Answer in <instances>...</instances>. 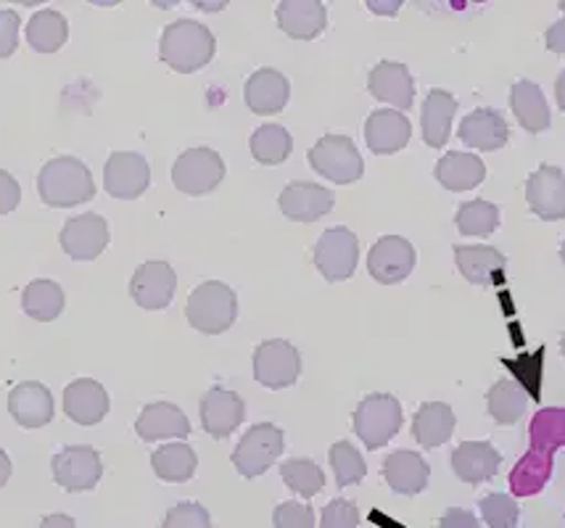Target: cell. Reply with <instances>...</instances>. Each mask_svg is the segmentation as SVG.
Returning a JSON list of instances; mask_svg holds the SVG:
<instances>
[{
	"label": "cell",
	"mask_w": 565,
	"mask_h": 528,
	"mask_svg": "<svg viewBox=\"0 0 565 528\" xmlns=\"http://www.w3.org/2000/svg\"><path fill=\"white\" fill-rule=\"evenodd\" d=\"M214 51H217V40L210 26L193 22V19H178L161 32V62L180 75H193V72L204 69L214 58Z\"/></svg>",
	"instance_id": "1"
},
{
	"label": "cell",
	"mask_w": 565,
	"mask_h": 528,
	"mask_svg": "<svg viewBox=\"0 0 565 528\" xmlns=\"http://www.w3.org/2000/svg\"><path fill=\"white\" fill-rule=\"evenodd\" d=\"M38 193L45 206L53 209H72L96 198V183L85 162L74 157L51 159L38 175Z\"/></svg>",
	"instance_id": "2"
},
{
	"label": "cell",
	"mask_w": 565,
	"mask_h": 528,
	"mask_svg": "<svg viewBox=\"0 0 565 528\" xmlns=\"http://www.w3.org/2000/svg\"><path fill=\"white\" fill-rule=\"evenodd\" d=\"M185 317L191 327H196L204 336H220V333L231 331L238 317L235 291L220 280H206L188 299Z\"/></svg>",
	"instance_id": "3"
},
{
	"label": "cell",
	"mask_w": 565,
	"mask_h": 528,
	"mask_svg": "<svg viewBox=\"0 0 565 528\" xmlns=\"http://www.w3.org/2000/svg\"><path fill=\"white\" fill-rule=\"evenodd\" d=\"M402 428V405L392 394H367L354 412V433L367 450H381Z\"/></svg>",
	"instance_id": "4"
},
{
	"label": "cell",
	"mask_w": 565,
	"mask_h": 528,
	"mask_svg": "<svg viewBox=\"0 0 565 528\" xmlns=\"http://www.w3.org/2000/svg\"><path fill=\"white\" fill-rule=\"evenodd\" d=\"M309 166L335 185L356 183L365 172V162H362L354 140L347 136H322L309 149Z\"/></svg>",
	"instance_id": "5"
},
{
	"label": "cell",
	"mask_w": 565,
	"mask_h": 528,
	"mask_svg": "<svg viewBox=\"0 0 565 528\" xmlns=\"http://www.w3.org/2000/svg\"><path fill=\"white\" fill-rule=\"evenodd\" d=\"M282 441H286V437L273 423H259L248 428L233 452L235 471L244 478H257L262 473H267L270 465H275V460L282 454V446H286Z\"/></svg>",
	"instance_id": "6"
},
{
	"label": "cell",
	"mask_w": 565,
	"mask_h": 528,
	"mask_svg": "<svg viewBox=\"0 0 565 528\" xmlns=\"http://www.w3.org/2000/svg\"><path fill=\"white\" fill-rule=\"evenodd\" d=\"M225 180V162L217 151L212 149H191L180 153L172 166L174 188L183 191L185 196H206Z\"/></svg>",
	"instance_id": "7"
},
{
	"label": "cell",
	"mask_w": 565,
	"mask_h": 528,
	"mask_svg": "<svg viewBox=\"0 0 565 528\" xmlns=\"http://www.w3.org/2000/svg\"><path fill=\"white\" fill-rule=\"evenodd\" d=\"M360 262V240L349 227L339 225L326 230L315 246V267L328 283H341L354 276Z\"/></svg>",
	"instance_id": "8"
},
{
	"label": "cell",
	"mask_w": 565,
	"mask_h": 528,
	"mask_svg": "<svg viewBox=\"0 0 565 528\" xmlns=\"http://www.w3.org/2000/svg\"><path fill=\"white\" fill-rule=\"evenodd\" d=\"M301 376V354L282 338L262 341L254 352V378L265 389L280 391L294 386Z\"/></svg>",
	"instance_id": "9"
},
{
	"label": "cell",
	"mask_w": 565,
	"mask_h": 528,
	"mask_svg": "<svg viewBox=\"0 0 565 528\" xmlns=\"http://www.w3.org/2000/svg\"><path fill=\"white\" fill-rule=\"evenodd\" d=\"M106 193L119 202H136L151 185L148 159L136 151H114L104 166Z\"/></svg>",
	"instance_id": "10"
},
{
	"label": "cell",
	"mask_w": 565,
	"mask_h": 528,
	"mask_svg": "<svg viewBox=\"0 0 565 528\" xmlns=\"http://www.w3.org/2000/svg\"><path fill=\"white\" fill-rule=\"evenodd\" d=\"M53 478L64 492H90L104 476V463L100 454L93 446H64L53 457Z\"/></svg>",
	"instance_id": "11"
},
{
	"label": "cell",
	"mask_w": 565,
	"mask_h": 528,
	"mask_svg": "<svg viewBox=\"0 0 565 528\" xmlns=\"http://www.w3.org/2000/svg\"><path fill=\"white\" fill-rule=\"evenodd\" d=\"M109 223L100 214H77L62 227V249L74 262H93L109 246Z\"/></svg>",
	"instance_id": "12"
},
{
	"label": "cell",
	"mask_w": 565,
	"mask_h": 528,
	"mask_svg": "<svg viewBox=\"0 0 565 528\" xmlns=\"http://www.w3.org/2000/svg\"><path fill=\"white\" fill-rule=\"evenodd\" d=\"M415 246L402 236H383L367 254V270L383 285H396L415 270Z\"/></svg>",
	"instance_id": "13"
},
{
	"label": "cell",
	"mask_w": 565,
	"mask_h": 528,
	"mask_svg": "<svg viewBox=\"0 0 565 528\" xmlns=\"http://www.w3.org/2000/svg\"><path fill=\"white\" fill-rule=\"evenodd\" d=\"M178 291V276L167 262L140 265L130 278V297L148 312L167 310Z\"/></svg>",
	"instance_id": "14"
},
{
	"label": "cell",
	"mask_w": 565,
	"mask_h": 528,
	"mask_svg": "<svg viewBox=\"0 0 565 528\" xmlns=\"http://www.w3.org/2000/svg\"><path fill=\"white\" fill-rule=\"evenodd\" d=\"M280 212L286 214L294 223H318L333 209L335 196L333 191L322 188L318 183H307V180H296L282 188L280 198Z\"/></svg>",
	"instance_id": "15"
},
{
	"label": "cell",
	"mask_w": 565,
	"mask_h": 528,
	"mask_svg": "<svg viewBox=\"0 0 565 528\" xmlns=\"http://www.w3.org/2000/svg\"><path fill=\"white\" fill-rule=\"evenodd\" d=\"M199 412L201 425H204V431L210 433L212 439H227L235 428L244 423L246 405L235 391L214 386V389H210L201 397Z\"/></svg>",
	"instance_id": "16"
},
{
	"label": "cell",
	"mask_w": 565,
	"mask_h": 528,
	"mask_svg": "<svg viewBox=\"0 0 565 528\" xmlns=\"http://www.w3.org/2000/svg\"><path fill=\"white\" fill-rule=\"evenodd\" d=\"M526 202L536 217L557 223L565 219V175L557 166L542 164L526 183Z\"/></svg>",
	"instance_id": "17"
},
{
	"label": "cell",
	"mask_w": 565,
	"mask_h": 528,
	"mask_svg": "<svg viewBox=\"0 0 565 528\" xmlns=\"http://www.w3.org/2000/svg\"><path fill=\"white\" fill-rule=\"evenodd\" d=\"M413 136V125L402 111L396 109H379L367 117L365 122V140L367 149L375 157H392L409 143Z\"/></svg>",
	"instance_id": "18"
},
{
	"label": "cell",
	"mask_w": 565,
	"mask_h": 528,
	"mask_svg": "<svg viewBox=\"0 0 565 528\" xmlns=\"http://www.w3.org/2000/svg\"><path fill=\"white\" fill-rule=\"evenodd\" d=\"M367 90L373 98L383 104H392L399 111L413 109L415 101V83L405 64L399 62H381L373 66L367 75Z\"/></svg>",
	"instance_id": "19"
},
{
	"label": "cell",
	"mask_w": 565,
	"mask_h": 528,
	"mask_svg": "<svg viewBox=\"0 0 565 528\" xmlns=\"http://www.w3.org/2000/svg\"><path fill=\"white\" fill-rule=\"evenodd\" d=\"M109 394L93 378L72 380L64 389V412L77 425H96L109 412Z\"/></svg>",
	"instance_id": "20"
},
{
	"label": "cell",
	"mask_w": 565,
	"mask_h": 528,
	"mask_svg": "<svg viewBox=\"0 0 565 528\" xmlns=\"http://www.w3.org/2000/svg\"><path fill=\"white\" fill-rule=\"evenodd\" d=\"M288 96H291V85H288V79L278 69H257L246 79V106L254 114H259V117L280 114L286 109Z\"/></svg>",
	"instance_id": "21"
},
{
	"label": "cell",
	"mask_w": 565,
	"mask_h": 528,
	"mask_svg": "<svg viewBox=\"0 0 565 528\" xmlns=\"http://www.w3.org/2000/svg\"><path fill=\"white\" fill-rule=\"evenodd\" d=\"M138 437L153 444V441L164 439H188L191 437V423H188L185 412L172 402H153L143 407L138 423H136Z\"/></svg>",
	"instance_id": "22"
},
{
	"label": "cell",
	"mask_w": 565,
	"mask_h": 528,
	"mask_svg": "<svg viewBox=\"0 0 565 528\" xmlns=\"http://www.w3.org/2000/svg\"><path fill=\"white\" fill-rule=\"evenodd\" d=\"M502 454L489 441H462L452 452L455 476L466 484H483L500 473Z\"/></svg>",
	"instance_id": "23"
},
{
	"label": "cell",
	"mask_w": 565,
	"mask_h": 528,
	"mask_svg": "<svg viewBox=\"0 0 565 528\" xmlns=\"http://www.w3.org/2000/svg\"><path fill=\"white\" fill-rule=\"evenodd\" d=\"M9 412L22 428H43L53 420V397L38 380L13 386L9 394Z\"/></svg>",
	"instance_id": "24"
},
{
	"label": "cell",
	"mask_w": 565,
	"mask_h": 528,
	"mask_svg": "<svg viewBox=\"0 0 565 528\" xmlns=\"http://www.w3.org/2000/svg\"><path fill=\"white\" fill-rule=\"evenodd\" d=\"M275 17L280 30L294 40H315L328 24V9L320 0H282Z\"/></svg>",
	"instance_id": "25"
},
{
	"label": "cell",
	"mask_w": 565,
	"mask_h": 528,
	"mask_svg": "<svg viewBox=\"0 0 565 528\" xmlns=\"http://www.w3.org/2000/svg\"><path fill=\"white\" fill-rule=\"evenodd\" d=\"M460 140L476 151H500L510 138V127L494 109L470 111L460 122Z\"/></svg>",
	"instance_id": "26"
},
{
	"label": "cell",
	"mask_w": 565,
	"mask_h": 528,
	"mask_svg": "<svg viewBox=\"0 0 565 528\" xmlns=\"http://www.w3.org/2000/svg\"><path fill=\"white\" fill-rule=\"evenodd\" d=\"M428 476L430 467L418 452L399 450L388 454L386 463H383V478H386V484L396 494H407V497H415V494L426 489Z\"/></svg>",
	"instance_id": "27"
},
{
	"label": "cell",
	"mask_w": 565,
	"mask_h": 528,
	"mask_svg": "<svg viewBox=\"0 0 565 528\" xmlns=\"http://www.w3.org/2000/svg\"><path fill=\"white\" fill-rule=\"evenodd\" d=\"M455 262L468 283L494 285L508 259L494 246H455Z\"/></svg>",
	"instance_id": "28"
},
{
	"label": "cell",
	"mask_w": 565,
	"mask_h": 528,
	"mask_svg": "<svg viewBox=\"0 0 565 528\" xmlns=\"http://www.w3.org/2000/svg\"><path fill=\"white\" fill-rule=\"evenodd\" d=\"M457 101L452 93L447 90H430L426 104H423V140L430 149H444L449 136H452V117Z\"/></svg>",
	"instance_id": "29"
},
{
	"label": "cell",
	"mask_w": 565,
	"mask_h": 528,
	"mask_svg": "<svg viewBox=\"0 0 565 528\" xmlns=\"http://www.w3.org/2000/svg\"><path fill=\"white\" fill-rule=\"evenodd\" d=\"M455 433V412L452 407L444 402H426L415 412L413 437L423 450H436L447 444Z\"/></svg>",
	"instance_id": "30"
},
{
	"label": "cell",
	"mask_w": 565,
	"mask_h": 528,
	"mask_svg": "<svg viewBox=\"0 0 565 528\" xmlns=\"http://www.w3.org/2000/svg\"><path fill=\"white\" fill-rule=\"evenodd\" d=\"M434 175L447 191L462 193L473 191L476 185L483 183L487 177V166L476 153H447V157L439 159Z\"/></svg>",
	"instance_id": "31"
},
{
	"label": "cell",
	"mask_w": 565,
	"mask_h": 528,
	"mask_svg": "<svg viewBox=\"0 0 565 528\" xmlns=\"http://www.w3.org/2000/svg\"><path fill=\"white\" fill-rule=\"evenodd\" d=\"M510 109H513L515 119L526 132H544L550 127V109L544 101V93L540 85L531 79H521L510 90Z\"/></svg>",
	"instance_id": "32"
},
{
	"label": "cell",
	"mask_w": 565,
	"mask_h": 528,
	"mask_svg": "<svg viewBox=\"0 0 565 528\" xmlns=\"http://www.w3.org/2000/svg\"><path fill=\"white\" fill-rule=\"evenodd\" d=\"M66 297L56 280H32L22 293V310L38 323H53L64 312Z\"/></svg>",
	"instance_id": "33"
},
{
	"label": "cell",
	"mask_w": 565,
	"mask_h": 528,
	"mask_svg": "<svg viewBox=\"0 0 565 528\" xmlns=\"http://www.w3.org/2000/svg\"><path fill=\"white\" fill-rule=\"evenodd\" d=\"M196 452L191 450V444H183V441L159 446V450L151 454L153 473H157L161 481H170V484H185V481H191L193 473H196Z\"/></svg>",
	"instance_id": "34"
},
{
	"label": "cell",
	"mask_w": 565,
	"mask_h": 528,
	"mask_svg": "<svg viewBox=\"0 0 565 528\" xmlns=\"http://www.w3.org/2000/svg\"><path fill=\"white\" fill-rule=\"evenodd\" d=\"M66 37H70V22L64 13L43 9L26 22V43L38 53H56L64 49Z\"/></svg>",
	"instance_id": "35"
},
{
	"label": "cell",
	"mask_w": 565,
	"mask_h": 528,
	"mask_svg": "<svg viewBox=\"0 0 565 528\" xmlns=\"http://www.w3.org/2000/svg\"><path fill=\"white\" fill-rule=\"evenodd\" d=\"M248 149H252V157L259 164L275 166L291 157L294 138L282 125H262L254 130L252 140H248Z\"/></svg>",
	"instance_id": "36"
},
{
	"label": "cell",
	"mask_w": 565,
	"mask_h": 528,
	"mask_svg": "<svg viewBox=\"0 0 565 528\" xmlns=\"http://www.w3.org/2000/svg\"><path fill=\"white\" fill-rule=\"evenodd\" d=\"M529 405V394L518 380H500L487 394L489 416H492L500 425H513L523 418Z\"/></svg>",
	"instance_id": "37"
},
{
	"label": "cell",
	"mask_w": 565,
	"mask_h": 528,
	"mask_svg": "<svg viewBox=\"0 0 565 528\" xmlns=\"http://www.w3.org/2000/svg\"><path fill=\"white\" fill-rule=\"evenodd\" d=\"M280 476L286 481L288 489L296 492L305 499L318 497L322 486H326V473L320 471L318 463H312V460L307 457L286 460V463L280 465Z\"/></svg>",
	"instance_id": "38"
},
{
	"label": "cell",
	"mask_w": 565,
	"mask_h": 528,
	"mask_svg": "<svg viewBox=\"0 0 565 528\" xmlns=\"http://www.w3.org/2000/svg\"><path fill=\"white\" fill-rule=\"evenodd\" d=\"M457 230L462 233V236H492L497 230V225H500V209H497L494 204L489 202H468L462 204L460 209H457Z\"/></svg>",
	"instance_id": "39"
},
{
	"label": "cell",
	"mask_w": 565,
	"mask_h": 528,
	"mask_svg": "<svg viewBox=\"0 0 565 528\" xmlns=\"http://www.w3.org/2000/svg\"><path fill=\"white\" fill-rule=\"evenodd\" d=\"M328 457H331L335 484L339 486L360 484V481L367 476L365 460H362V454L356 452L349 441H335V444L331 446V452H328Z\"/></svg>",
	"instance_id": "40"
},
{
	"label": "cell",
	"mask_w": 565,
	"mask_h": 528,
	"mask_svg": "<svg viewBox=\"0 0 565 528\" xmlns=\"http://www.w3.org/2000/svg\"><path fill=\"white\" fill-rule=\"evenodd\" d=\"M481 516L489 528H515L521 510L510 494H489L481 499Z\"/></svg>",
	"instance_id": "41"
},
{
	"label": "cell",
	"mask_w": 565,
	"mask_h": 528,
	"mask_svg": "<svg viewBox=\"0 0 565 528\" xmlns=\"http://www.w3.org/2000/svg\"><path fill=\"white\" fill-rule=\"evenodd\" d=\"M161 528H212L210 510L199 503H180L167 513Z\"/></svg>",
	"instance_id": "42"
},
{
	"label": "cell",
	"mask_w": 565,
	"mask_h": 528,
	"mask_svg": "<svg viewBox=\"0 0 565 528\" xmlns=\"http://www.w3.org/2000/svg\"><path fill=\"white\" fill-rule=\"evenodd\" d=\"M360 526V507L352 499H333L322 507V528H356Z\"/></svg>",
	"instance_id": "43"
},
{
	"label": "cell",
	"mask_w": 565,
	"mask_h": 528,
	"mask_svg": "<svg viewBox=\"0 0 565 528\" xmlns=\"http://www.w3.org/2000/svg\"><path fill=\"white\" fill-rule=\"evenodd\" d=\"M275 528H315V513L305 503H282L275 507Z\"/></svg>",
	"instance_id": "44"
},
{
	"label": "cell",
	"mask_w": 565,
	"mask_h": 528,
	"mask_svg": "<svg viewBox=\"0 0 565 528\" xmlns=\"http://www.w3.org/2000/svg\"><path fill=\"white\" fill-rule=\"evenodd\" d=\"M19 13L11 9H0V58L13 56L19 45Z\"/></svg>",
	"instance_id": "45"
},
{
	"label": "cell",
	"mask_w": 565,
	"mask_h": 528,
	"mask_svg": "<svg viewBox=\"0 0 565 528\" xmlns=\"http://www.w3.org/2000/svg\"><path fill=\"white\" fill-rule=\"evenodd\" d=\"M22 202V188H19L17 177L0 170V214H9Z\"/></svg>",
	"instance_id": "46"
},
{
	"label": "cell",
	"mask_w": 565,
	"mask_h": 528,
	"mask_svg": "<svg viewBox=\"0 0 565 528\" xmlns=\"http://www.w3.org/2000/svg\"><path fill=\"white\" fill-rule=\"evenodd\" d=\"M441 528H479V518L473 513L460 510V507H452V510L444 513Z\"/></svg>",
	"instance_id": "47"
},
{
	"label": "cell",
	"mask_w": 565,
	"mask_h": 528,
	"mask_svg": "<svg viewBox=\"0 0 565 528\" xmlns=\"http://www.w3.org/2000/svg\"><path fill=\"white\" fill-rule=\"evenodd\" d=\"M547 49L553 53H565V19L547 30Z\"/></svg>",
	"instance_id": "48"
},
{
	"label": "cell",
	"mask_w": 565,
	"mask_h": 528,
	"mask_svg": "<svg viewBox=\"0 0 565 528\" xmlns=\"http://www.w3.org/2000/svg\"><path fill=\"white\" fill-rule=\"evenodd\" d=\"M40 528H77V526H74V518L56 513V516L43 518V524H40Z\"/></svg>",
	"instance_id": "49"
},
{
	"label": "cell",
	"mask_w": 565,
	"mask_h": 528,
	"mask_svg": "<svg viewBox=\"0 0 565 528\" xmlns=\"http://www.w3.org/2000/svg\"><path fill=\"white\" fill-rule=\"evenodd\" d=\"M367 9L373 13H386V17H394V13L402 9V3L399 0H394V3H375V0H370Z\"/></svg>",
	"instance_id": "50"
},
{
	"label": "cell",
	"mask_w": 565,
	"mask_h": 528,
	"mask_svg": "<svg viewBox=\"0 0 565 528\" xmlns=\"http://www.w3.org/2000/svg\"><path fill=\"white\" fill-rule=\"evenodd\" d=\"M9 478H11V460L9 454L0 450V486L9 484Z\"/></svg>",
	"instance_id": "51"
},
{
	"label": "cell",
	"mask_w": 565,
	"mask_h": 528,
	"mask_svg": "<svg viewBox=\"0 0 565 528\" xmlns=\"http://www.w3.org/2000/svg\"><path fill=\"white\" fill-rule=\"evenodd\" d=\"M555 98H557V106L565 111V72L555 79Z\"/></svg>",
	"instance_id": "52"
},
{
	"label": "cell",
	"mask_w": 565,
	"mask_h": 528,
	"mask_svg": "<svg viewBox=\"0 0 565 528\" xmlns=\"http://www.w3.org/2000/svg\"><path fill=\"white\" fill-rule=\"evenodd\" d=\"M561 259H563V265H565V240H563V249H561Z\"/></svg>",
	"instance_id": "53"
},
{
	"label": "cell",
	"mask_w": 565,
	"mask_h": 528,
	"mask_svg": "<svg viewBox=\"0 0 565 528\" xmlns=\"http://www.w3.org/2000/svg\"><path fill=\"white\" fill-rule=\"evenodd\" d=\"M561 349H563V357H565V336H563V341H561Z\"/></svg>",
	"instance_id": "54"
},
{
	"label": "cell",
	"mask_w": 565,
	"mask_h": 528,
	"mask_svg": "<svg viewBox=\"0 0 565 528\" xmlns=\"http://www.w3.org/2000/svg\"><path fill=\"white\" fill-rule=\"evenodd\" d=\"M561 11H563V13H565V0H563V3H561Z\"/></svg>",
	"instance_id": "55"
}]
</instances>
